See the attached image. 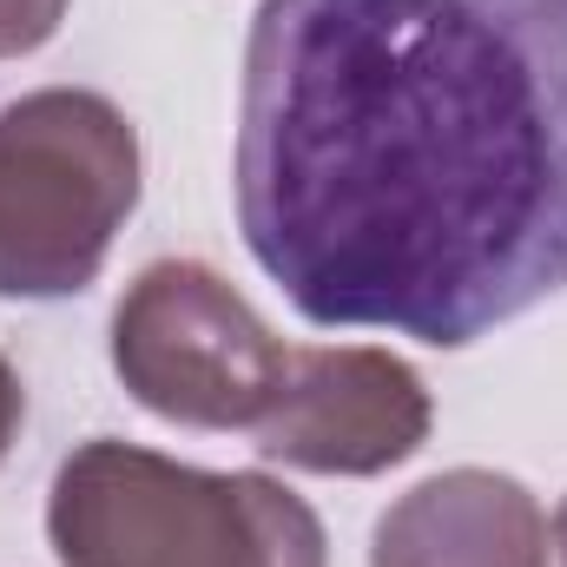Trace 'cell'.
<instances>
[{"label": "cell", "instance_id": "52a82bcc", "mask_svg": "<svg viewBox=\"0 0 567 567\" xmlns=\"http://www.w3.org/2000/svg\"><path fill=\"white\" fill-rule=\"evenodd\" d=\"M73 0H0V60H20V53H40L60 20H66Z\"/></svg>", "mask_w": 567, "mask_h": 567}, {"label": "cell", "instance_id": "5b68a950", "mask_svg": "<svg viewBox=\"0 0 567 567\" xmlns=\"http://www.w3.org/2000/svg\"><path fill=\"white\" fill-rule=\"evenodd\" d=\"M435 429L423 377L377 343H310L290 350L271 410L251 442L265 462L303 475H390Z\"/></svg>", "mask_w": 567, "mask_h": 567}, {"label": "cell", "instance_id": "ba28073f", "mask_svg": "<svg viewBox=\"0 0 567 567\" xmlns=\"http://www.w3.org/2000/svg\"><path fill=\"white\" fill-rule=\"evenodd\" d=\"M20 423H27V390H20V370L0 357V462L20 442Z\"/></svg>", "mask_w": 567, "mask_h": 567}, {"label": "cell", "instance_id": "8992f818", "mask_svg": "<svg viewBox=\"0 0 567 567\" xmlns=\"http://www.w3.org/2000/svg\"><path fill=\"white\" fill-rule=\"evenodd\" d=\"M548 515L502 468H442L396 495L370 535V567H548Z\"/></svg>", "mask_w": 567, "mask_h": 567}, {"label": "cell", "instance_id": "6da1fadb", "mask_svg": "<svg viewBox=\"0 0 567 567\" xmlns=\"http://www.w3.org/2000/svg\"><path fill=\"white\" fill-rule=\"evenodd\" d=\"M231 178L303 323L468 350L567 290V0H265Z\"/></svg>", "mask_w": 567, "mask_h": 567}, {"label": "cell", "instance_id": "3957f363", "mask_svg": "<svg viewBox=\"0 0 567 567\" xmlns=\"http://www.w3.org/2000/svg\"><path fill=\"white\" fill-rule=\"evenodd\" d=\"M140 205V133L86 86L0 106V297L47 303L106 271Z\"/></svg>", "mask_w": 567, "mask_h": 567}, {"label": "cell", "instance_id": "7a4b0ae2", "mask_svg": "<svg viewBox=\"0 0 567 567\" xmlns=\"http://www.w3.org/2000/svg\"><path fill=\"white\" fill-rule=\"evenodd\" d=\"M60 567H330L317 508L258 468H192L93 435L47 495Z\"/></svg>", "mask_w": 567, "mask_h": 567}, {"label": "cell", "instance_id": "277c9868", "mask_svg": "<svg viewBox=\"0 0 567 567\" xmlns=\"http://www.w3.org/2000/svg\"><path fill=\"white\" fill-rule=\"evenodd\" d=\"M113 370L152 416L185 429H258L290 343L198 258H158L113 310Z\"/></svg>", "mask_w": 567, "mask_h": 567}, {"label": "cell", "instance_id": "9c48e42d", "mask_svg": "<svg viewBox=\"0 0 567 567\" xmlns=\"http://www.w3.org/2000/svg\"><path fill=\"white\" fill-rule=\"evenodd\" d=\"M555 555H561V567H567V495H561V508H555Z\"/></svg>", "mask_w": 567, "mask_h": 567}]
</instances>
